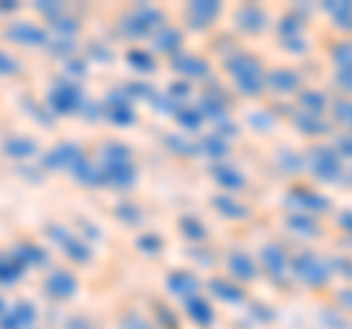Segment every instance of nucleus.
Returning a JSON list of instances; mask_svg holds the SVG:
<instances>
[{"mask_svg":"<svg viewBox=\"0 0 352 329\" xmlns=\"http://www.w3.org/2000/svg\"><path fill=\"white\" fill-rule=\"evenodd\" d=\"M226 71L235 80L238 92L247 97H258L267 89V76H264L261 62L256 56H250V53H232V56L226 59Z\"/></svg>","mask_w":352,"mask_h":329,"instance_id":"1","label":"nucleus"},{"mask_svg":"<svg viewBox=\"0 0 352 329\" xmlns=\"http://www.w3.org/2000/svg\"><path fill=\"white\" fill-rule=\"evenodd\" d=\"M291 270L294 277L305 282L308 288H323V285L329 282V277H332V265L329 262H323L317 253H300L291 259Z\"/></svg>","mask_w":352,"mask_h":329,"instance_id":"2","label":"nucleus"},{"mask_svg":"<svg viewBox=\"0 0 352 329\" xmlns=\"http://www.w3.org/2000/svg\"><path fill=\"white\" fill-rule=\"evenodd\" d=\"M311 171L320 182H338L344 168H340V156L335 153V147H326V145L314 147L311 150Z\"/></svg>","mask_w":352,"mask_h":329,"instance_id":"3","label":"nucleus"},{"mask_svg":"<svg viewBox=\"0 0 352 329\" xmlns=\"http://www.w3.org/2000/svg\"><path fill=\"white\" fill-rule=\"evenodd\" d=\"M288 203L294 206V209H300L302 215H317V212H326L329 209V197L317 194V191H308V189H294Z\"/></svg>","mask_w":352,"mask_h":329,"instance_id":"4","label":"nucleus"},{"mask_svg":"<svg viewBox=\"0 0 352 329\" xmlns=\"http://www.w3.org/2000/svg\"><path fill=\"white\" fill-rule=\"evenodd\" d=\"M261 262H264V268L270 270V277H276V279H282L285 273L291 270V259L282 250V244H267L261 250Z\"/></svg>","mask_w":352,"mask_h":329,"instance_id":"5","label":"nucleus"},{"mask_svg":"<svg viewBox=\"0 0 352 329\" xmlns=\"http://www.w3.org/2000/svg\"><path fill=\"white\" fill-rule=\"evenodd\" d=\"M217 15H220V3H214V0H200V3L188 6V21L194 30H206L208 24H214Z\"/></svg>","mask_w":352,"mask_h":329,"instance_id":"6","label":"nucleus"},{"mask_svg":"<svg viewBox=\"0 0 352 329\" xmlns=\"http://www.w3.org/2000/svg\"><path fill=\"white\" fill-rule=\"evenodd\" d=\"M212 173H214V180L223 191H241L247 185V177L235 168V164H214Z\"/></svg>","mask_w":352,"mask_h":329,"instance_id":"7","label":"nucleus"},{"mask_svg":"<svg viewBox=\"0 0 352 329\" xmlns=\"http://www.w3.org/2000/svg\"><path fill=\"white\" fill-rule=\"evenodd\" d=\"M168 288L176 294V297L191 300V297H197V291H200V279H197L194 273H188V270H179V273H170Z\"/></svg>","mask_w":352,"mask_h":329,"instance_id":"8","label":"nucleus"},{"mask_svg":"<svg viewBox=\"0 0 352 329\" xmlns=\"http://www.w3.org/2000/svg\"><path fill=\"white\" fill-rule=\"evenodd\" d=\"M238 27L247 30V32H261L264 27H267V12H264L261 6H241L238 9Z\"/></svg>","mask_w":352,"mask_h":329,"instance_id":"9","label":"nucleus"},{"mask_svg":"<svg viewBox=\"0 0 352 329\" xmlns=\"http://www.w3.org/2000/svg\"><path fill=\"white\" fill-rule=\"evenodd\" d=\"M226 268L232 270V277L241 279V282H252V279H256V273H258L256 262H252L247 253H229Z\"/></svg>","mask_w":352,"mask_h":329,"instance_id":"10","label":"nucleus"},{"mask_svg":"<svg viewBox=\"0 0 352 329\" xmlns=\"http://www.w3.org/2000/svg\"><path fill=\"white\" fill-rule=\"evenodd\" d=\"M267 85L273 92H279V94H294L296 89H300V76H296V71L279 68V71H270Z\"/></svg>","mask_w":352,"mask_h":329,"instance_id":"11","label":"nucleus"},{"mask_svg":"<svg viewBox=\"0 0 352 329\" xmlns=\"http://www.w3.org/2000/svg\"><path fill=\"white\" fill-rule=\"evenodd\" d=\"M173 68L185 74V76H208V62L200 59V56H188V53H179V56L173 59Z\"/></svg>","mask_w":352,"mask_h":329,"instance_id":"12","label":"nucleus"},{"mask_svg":"<svg viewBox=\"0 0 352 329\" xmlns=\"http://www.w3.org/2000/svg\"><path fill=\"white\" fill-rule=\"evenodd\" d=\"M188 317H191L197 326L208 329V326L214 323V309H212V303L203 300V297H191V300H188Z\"/></svg>","mask_w":352,"mask_h":329,"instance_id":"13","label":"nucleus"},{"mask_svg":"<svg viewBox=\"0 0 352 329\" xmlns=\"http://www.w3.org/2000/svg\"><path fill=\"white\" fill-rule=\"evenodd\" d=\"M208 288H212L214 297H220L223 303H241V300L247 297L241 285H235V282H226V279H212V282H208Z\"/></svg>","mask_w":352,"mask_h":329,"instance_id":"14","label":"nucleus"},{"mask_svg":"<svg viewBox=\"0 0 352 329\" xmlns=\"http://www.w3.org/2000/svg\"><path fill=\"white\" fill-rule=\"evenodd\" d=\"M294 124L300 133L305 136H326L329 133V124L320 118V115H308V112H300V115H294Z\"/></svg>","mask_w":352,"mask_h":329,"instance_id":"15","label":"nucleus"},{"mask_svg":"<svg viewBox=\"0 0 352 329\" xmlns=\"http://www.w3.org/2000/svg\"><path fill=\"white\" fill-rule=\"evenodd\" d=\"M288 229L294 235H300V238H314L317 233H320V226H317V221L311 215H302V212H296L288 217Z\"/></svg>","mask_w":352,"mask_h":329,"instance_id":"16","label":"nucleus"},{"mask_svg":"<svg viewBox=\"0 0 352 329\" xmlns=\"http://www.w3.org/2000/svg\"><path fill=\"white\" fill-rule=\"evenodd\" d=\"M153 45H156L162 53H176L179 45H182V36L176 30H170V27H159V32L153 36Z\"/></svg>","mask_w":352,"mask_h":329,"instance_id":"17","label":"nucleus"},{"mask_svg":"<svg viewBox=\"0 0 352 329\" xmlns=\"http://www.w3.org/2000/svg\"><path fill=\"white\" fill-rule=\"evenodd\" d=\"M214 206H217V209L223 212L226 217H235V221H238V217H247V215H250L247 206H244V203H238L235 197H229V194L214 197Z\"/></svg>","mask_w":352,"mask_h":329,"instance_id":"18","label":"nucleus"},{"mask_svg":"<svg viewBox=\"0 0 352 329\" xmlns=\"http://www.w3.org/2000/svg\"><path fill=\"white\" fill-rule=\"evenodd\" d=\"M200 153H206V156H226L229 141L223 136H208V138L200 141Z\"/></svg>","mask_w":352,"mask_h":329,"instance_id":"19","label":"nucleus"},{"mask_svg":"<svg viewBox=\"0 0 352 329\" xmlns=\"http://www.w3.org/2000/svg\"><path fill=\"white\" fill-rule=\"evenodd\" d=\"M326 9L340 30H352V3H326Z\"/></svg>","mask_w":352,"mask_h":329,"instance_id":"20","label":"nucleus"},{"mask_svg":"<svg viewBox=\"0 0 352 329\" xmlns=\"http://www.w3.org/2000/svg\"><path fill=\"white\" fill-rule=\"evenodd\" d=\"M176 120H179V124H182L185 129H200L206 118H203L200 109H194V106H182L179 112H176Z\"/></svg>","mask_w":352,"mask_h":329,"instance_id":"21","label":"nucleus"},{"mask_svg":"<svg viewBox=\"0 0 352 329\" xmlns=\"http://www.w3.org/2000/svg\"><path fill=\"white\" fill-rule=\"evenodd\" d=\"M300 103H302V109H308V115H320L326 109V94H320V92H302Z\"/></svg>","mask_w":352,"mask_h":329,"instance_id":"22","label":"nucleus"},{"mask_svg":"<svg viewBox=\"0 0 352 329\" xmlns=\"http://www.w3.org/2000/svg\"><path fill=\"white\" fill-rule=\"evenodd\" d=\"M332 59L338 65V71H352V41H344L332 50Z\"/></svg>","mask_w":352,"mask_h":329,"instance_id":"23","label":"nucleus"},{"mask_svg":"<svg viewBox=\"0 0 352 329\" xmlns=\"http://www.w3.org/2000/svg\"><path fill=\"white\" fill-rule=\"evenodd\" d=\"M182 233H185V238H191V241H206V226L197 221L194 215L182 217Z\"/></svg>","mask_w":352,"mask_h":329,"instance_id":"24","label":"nucleus"},{"mask_svg":"<svg viewBox=\"0 0 352 329\" xmlns=\"http://www.w3.org/2000/svg\"><path fill=\"white\" fill-rule=\"evenodd\" d=\"M282 36H285V39H291V36H294V39H296V36H302V21L288 15V18L282 21Z\"/></svg>","mask_w":352,"mask_h":329,"instance_id":"25","label":"nucleus"},{"mask_svg":"<svg viewBox=\"0 0 352 329\" xmlns=\"http://www.w3.org/2000/svg\"><path fill=\"white\" fill-rule=\"evenodd\" d=\"M335 115H338L340 124H346V127L352 129V100H340V103H335Z\"/></svg>","mask_w":352,"mask_h":329,"instance_id":"26","label":"nucleus"},{"mask_svg":"<svg viewBox=\"0 0 352 329\" xmlns=\"http://www.w3.org/2000/svg\"><path fill=\"white\" fill-rule=\"evenodd\" d=\"M124 329H156L147 317H141V315H129L126 321H124Z\"/></svg>","mask_w":352,"mask_h":329,"instance_id":"27","label":"nucleus"},{"mask_svg":"<svg viewBox=\"0 0 352 329\" xmlns=\"http://www.w3.org/2000/svg\"><path fill=\"white\" fill-rule=\"evenodd\" d=\"M282 164H285V171H302V159L300 156H294V153H288V150H285L282 153Z\"/></svg>","mask_w":352,"mask_h":329,"instance_id":"28","label":"nucleus"},{"mask_svg":"<svg viewBox=\"0 0 352 329\" xmlns=\"http://www.w3.org/2000/svg\"><path fill=\"white\" fill-rule=\"evenodd\" d=\"M335 83H338L344 92L352 94V71H338V74H335Z\"/></svg>","mask_w":352,"mask_h":329,"instance_id":"29","label":"nucleus"},{"mask_svg":"<svg viewBox=\"0 0 352 329\" xmlns=\"http://www.w3.org/2000/svg\"><path fill=\"white\" fill-rule=\"evenodd\" d=\"M338 303H340V309H349L352 312V285H349V288H340Z\"/></svg>","mask_w":352,"mask_h":329,"instance_id":"30","label":"nucleus"},{"mask_svg":"<svg viewBox=\"0 0 352 329\" xmlns=\"http://www.w3.org/2000/svg\"><path fill=\"white\" fill-rule=\"evenodd\" d=\"M129 62H132V65H138L141 71L153 68V59H150V56H141V53H132V56H129Z\"/></svg>","mask_w":352,"mask_h":329,"instance_id":"31","label":"nucleus"},{"mask_svg":"<svg viewBox=\"0 0 352 329\" xmlns=\"http://www.w3.org/2000/svg\"><path fill=\"white\" fill-rule=\"evenodd\" d=\"M285 47H291V53H305V41H302V36L285 39Z\"/></svg>","mask_w":352,"mask_h":329,"instance_id":"32","label":"nucleus"},{"mask_svg":"<svg viewBox=\"0 0 352 329\" xmlns=\"http://www.w3.org/2000/svg\"><path fill=\"white\" fill-rule=\"evenodd\" d=\"M338 156H349L352 159V138H340L338 141V147H335Z\"/></svg>","mask_w":352,"mask_h":329,"instance_id":"33","label":"nucleus"},{"mask_svg":"<svg viewBox=\"0 0 352 329\" xmlns=\"http://www.w3.org/2000/svg\"><path fill=\"white\" fill-rule=\"evenodd\" d=\"M338 224L346 229V233L352 235V212H340V217H338Z\"/></svg>","mask_w":352,"mask_h":329,"instance_id":"34","label":"nucleus"},{"mask_svg":"<svg viewBox=\"0 0 352 329\" xmlns=\"http://www.w3.org/2000/svg\"><path fill=\"white\" fill-rule=\"evenodd\" d=\"M335 268H338L340 273H346V277H352V265H349V259H340Z\"/></svg>","mask_w":352,"mask_h":329,"instance_id":"35","label":"nucleus"},{"mask_svg":"<svg viewBox=\"0 0 352 329\" xmlns=\"http://www.w3.org/2000/svg\"><path fill=\"white\" fill-rule=\"evenodd\" d=\"M170 92H173V94H185V92H188V85H173Z\"/></svg>","mask_w":352,"mask_h":329,"instance_id":"36","label":"nucleus"}]
</instances>
